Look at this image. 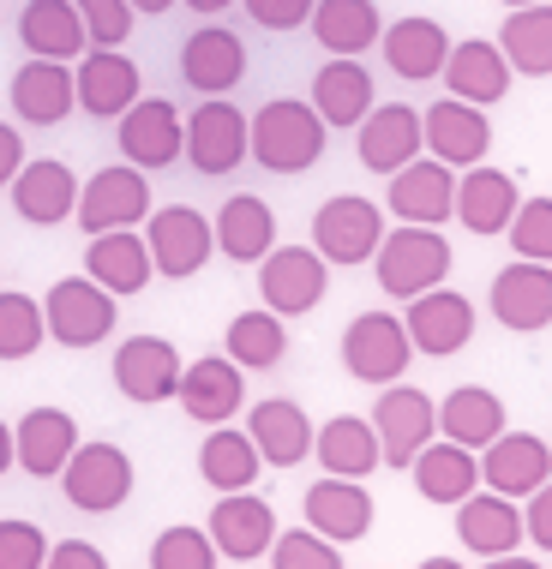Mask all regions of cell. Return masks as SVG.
<instances>
[{"instance_id":"1","label":"cell","mask_w":552,"mask_h":569,"mask_svg":"<svg viewBox=\"0 0 552 569\" xmlns=\"http://www.w3.org/2000/svg\"><path fill=\"white\" fill-rule=\"evenodd\" d=\"M325 120L306 97H270L265 109L253 114V157L270 174H306L318 157H325Z\"/></svg>"},{"instance_id":"2","label":"cell","mask_w":552,"mask_h":569,"mask_svg":"<svg viewBox=\"0 0 552 569\" xmlns=\"http://www.w3.org/2000/svg\"><path fill=\"white\" fill-rule=\"evenodd\" d=\"M373 270H378V288H385L391 300H414V295H426V288H438L444 276H451V240L426 222H403L396 234L378 240Z\"/></svg>"},{"instance_id":"3","label":"cell","mask_w":552,"mask_h":569,"mask_svg":"<svg viewBox=\"0 0 552 569\" xmlns=\"http://www.w3.org/2000/svg\"><path fill=\"white\" fill-rule=\"evenodd\" d=\"M258 295L276 318H306L331 295V264L318 258V246H270L258 258Z\"/></svg>"},{"instance_id":"4","label":"cell","mask_w":552,"mask_h":569,"mask_svg":"<svg viewBox=\"0 0 552 569\" xmlns=\"http://www.w3.org/2000/svg\"><path fill=\"white\" fill-rule=\"evenodd\" d=\"M373 432H378V450H385V468L408 473V461L438 438V402L414 383H385L373 402Z\"/></svg>"},{"instance_id":"5","label":"cell","mask_w":552,"mask_h":569,"mask_svg":"<svg viewBox=\"0 0 552 569\" xmlns=\"http://www.w3.org/2000/svg\"><path fill=\"white\" fill-rule=\"evenodd\" d=\"M145 246H150V264L168 282H187L217 258V234H210V217L193 204H162L145 217Z\"/></svg>"},{"instance_id":"6","label":"cell","mask_w":552,"mask_h":569,"mask_svg":"<svg viewBox=\"0 0 552 569\" xmlns=\"http://www.w3.org/2000/svg\"><path fill=\"white\" fill-rule=\"evenodd\" d=\"M198 174H235L240 162L253 157V120L235 109L228 97H205L187 114V150H180Z\"/></svg>"},{"instance_id":"7","label":"cell","mask_w":552,"mask_h":569,"mask_svg":"<svg viewBox=\"0 0 552 569\" xmlns=\"http://www.w3.org/2000/svg\"><path fill=\"white\" fill-rule=\"evenodd\" d=\"M385 240V210L361 192H336L313 210V246L325 264H366Z\"/></svg>"},{"instance_id":"8","label":"cell","mask_w":552,"mask_h":569,"mask_svg":"<svg viewBox=\"0 0 552 569\" xmlns=\"http://www.w3.org/2000/svg\"><path fill=\"white\" fill-rule=\"evenodd\" d=\"M60 491H67L72 510L109 516L132 498V456L120 443H79L60 468Z\"/></svg>"},{"instance_id":"9","label":"cell","mask_w":552,"mask_h":569,"mask_svg":"<svg viewBox=\"0 0 552 569\" xmlns=\"http://www.w3.org/2000/svg\"><path fill=\"white\" fill-rule=\"evenodd\" d=\"M42 318H49V342L72 348V353L97 348L115 336V295L102 282H90V276H67V282L49 288Z\"/></svg>"},{"instance_id":"10","label":"cell","mask_w":552,"mask_h":569,"mask_svg":"<svg viewBox=\"0 0 552 569\" xmlns=\"http://www.w3.org/2000/svg\"><path fill=\"white\" fill-rule=\"evenodd\" d=\"M150 180H145V168H132V162H115V168H97V174L79 187V228L85 234H109V228H145L150 217Z\"/></svg>"},{"instance_id":"11","label":"cell","mask_w":552,"mask_h":569,"mask_svg":"<svg viewBox=\"0 0 552 569\" xmlns=\"http://www.w3.org/2000/svg\"><path fill=\"white\" fill-rule=\"evenodd\" d=\"M408 360H414V342H408L403 318H391V312L348 318L343 366H348V378H355V383H396L408 372Z\"/></svg>"},{"instance_id":"12","label":"cell","mask_w":552,"mask_h":569,"mask_svg":"<svg viewBox=\"0 0 552 569\" xmlns=\"http://www.w3.org/2000/svg\"><path fill=\"white\" fill-rule=\"evenodd\" d=\"M180 372H187V360L175 353L168 336H127V342L115 348V390L138 408L168 402V396L180 390Z\"/></svg>"},{"instance_id":"13","label":"cell","mask_w":552,"mask_h":569,"mask_svg":"<svg viewBox=\"0 0 552 569\" xmlns=\"http://www.w3.org/2000/svg\"><path fill=\"white\" fill-rule=\"evenodd\" d=\"M205 533H210V546H217V558L228 563H258L270 551L276 540V510L258 491H217V510H210L205 521Z\"/></svg>"},{"instance_id":"14","label":"cell","mask_w":552,"mask_h":569,"mask_svg":"<svg viewBox=\"0 0 552 569\" xmlns=\"http://www.w3.org/2000/svg\"><path fill=\"white\" fill-rule=\"evenodd\" d=\"M403 330L414 353H433V360H451V353H463L474 342V306L469 295H456V288H426V295L408 300L403 312Z\"/></svg>"},{"instance_id":"15","label":"cell","mask_w":552,"mask_h":569,"mask_svg":"<svg viewBox=\"0 0 552 569\" xmlns=\"http://www.w3.org/2000/svg\"><path fill=\"white\" fill-rule=\"evenodd\" d=\"M180 150H187V120L175 114L168 97H138L127 114H120V157L132 168H175Z\"/></svg>"},{"instance_id":"16","label":"cell","mask_w":552,"mask_h":569,"mask_svg":"<svg viewBox=\"0 0 552 569\" xmlns=\"http://www.w3.org/2000/svg\"><path fill=\"white\" fill-rule=\"evenodd\" d=\"M391 217L396 222H451L456 217V168L438 162V157H414L391 174V192H385Z\"/></svg>"},{"instance_id":"17","label":"cell","mask_w":552,"mask_h":569,"mask_svg":"<svg viewBox=\"0 0 552 569\" xmlns=\"http://www.w3.org/2000/svg\"><path fill=\"white\" fill-rule=\"evenodd\" d=\"M421 138H426V157H438L451 168H474L493 150V120H486V109H474L463 97H438L433 109L421 114Z\"/></svg>"},{"instance_id":"18","label":"cell","mask_w":552,"mask_h":569,"mask_svg":"<svg viewBox=\"0 0 552 569\" xmlns=\"http://www.w3.org/2000/svg\"><path fill=\"white\" fill-rule=\"evenodd\" d=\"M426 150V138H421V114L408 109V102H373L366 109V120L355 127V157L366 174H396L403 162H414Z\"/></svg>"},{"instance_id":"19","label":"cell","mask_w":552,"mask_h":569,"mask_svg":"<svg viewBox=\"0 0 552 569\" xmlns=\"http://www.w3.org/2000/svg\"><path fill=\"white\" fill-rule=\"evenodd\" d=\"M240 79H247V42L228 24H198L180 49V84L198 97H228Z\"/></svg>"},{"instance_id":"20","label":"cell","mask_w":552,"mask_h":569,"mask_svg":"<svg viewBox=\"0 0 552 569\" xmlns=\"http://www.w3.org/2000/svg\"><path fill=\"white\" fill-rule=\"evenodd\" d=\"M300 516H306V528L313 533H325V540L336 546H355L373 533V491H366L361 480H343V473H331V480H318V486H306V498H300Z\"/></svg>"},{"instance_id":"21","label":"cell","mask_w":552,"mask_h":569,"mask_svg":"<svg viewBox=\"0 0 552 569\" xmlns=\"http://www.w3.org/2000/svg\"><path fill=\"white\" fill-rule=\"evenodd\" d=\"M456 540H463L474 558H511L516 546L529 540L523 533V503L504 498L493 486H474L463 503H456Z\"/></svg>"},{"instance_id":"22","label":"cell","mask_w":552,"mask_h":569,"mask_svg":"<svg viewBox=\"0 0 552 569\" xmlns=\"http://www.w3.org/2000/svg\"><path fill=\"white\" fill-rule=\"evenodd\" d=\"M180 408H187L193 426H228L247 402V372H240L228 353H205V360H193L187 372H180Z\"/></svg>"},{"instance_id":"23","label":"cell","mask_w":552,"mask_h":569,"mask_svg":"<svg viewBox=\"0 0 552 569\" xmlns=\"http://www.w3.org/2000/svg\"><path fill=\"white\" fill-rule=\"evenodd\" d=\"M493 318L516 336H541L552 325V264L516 258L493 276Z\"/></svg>"},{"instance_id":"24","label":"cell","mask_w":552,"mask_h":569,"mask_svg":"<svg viewBox=\"0 0 552 569\" xmlns=\"http://www.w3.org/2000/svg\"><path fill=\"white\" fill-rule=\"evenodd\" d=\"M12 210L30 222V228H60L79 210V180H72L67 162L55 157H24V168L12 174Z\"/></svg>"},{"instance_id":"25","label":"cell","mask_w":552,"mask_h":569,"mask_svg":"<svg viewBox=\"0 0 552 569\" xmlns=\"http://www.w3.org/2000/svg\"><path fill=\"white\" fill-rule=\"evenodd\" d=\"M552 480V438L534 432H499L481 450V486L504 491V498H529L534 486Z\"/></svg>"},{"instance_id":"26","label":"cell","mask_w":552,"mask_h":569,"mask_svg":"<svg viewBox=\"0 0 552 569\" xmlns=\"http://www.w3.org/2000/svg\"><path fill=\"white\" fill-rule=\"evenodd\" d=\"M85 276H90V282H102L115 300H132V295H145V288H150L157 264H150V246H145L138 228H109V234H90Z\"/></svg>"},{"instance_id":"27","label":"cell","mask_w":552,"mask_h":569,"mask_svg":"<svg viewBox=\"0 0 552 569\" xmlns=\"http://www.w3.org/2000/svg\"><path fill=\"white\" fill-rule=\"evenodd\" d=\"M79 109L97 114V120H120L145 97V79H138V60L120 54V49H85L79 60Z\"/></svg>"},{"instance_id":"28","label":"cell","mask_w":552,"mask_h":569,"mask_svg":"<svg viewBox=\"0 0 552 569\" xmlns=\"http://www.w3.org/2000/svg\"><path fill=\"white\" fill-rule=\"evenodd\" d=\"M72 109H79V84H72L67 60H42L30 54L19 72H12V114L30 120V127H60Z\"/></svg>"},{"instance_id":"29","label":"cell","mask_w":552,"mask_h":569,"mask_svg":"<svg viewBox=\"0 0 552 569\" xmlns=\"http://www.w3.org/2000/svg\"><path fill=\"white\" fill-rule=\"evenodd\" d=\"M438 79H444L451 97L474 102V109H493V102L511 97V60H504L499 42L469 37V42H451V60H444Z\"/></svg>"},{"instance_id":"30","label":"cell","mask_w":552,"mask_h":569,"mask_svg":"<svg viewBox=\"0 0 552 569\" xmlns=\"http://www.w3.org/2000/svg\"><path fill=\"white\" fill-rule=\"evenodd\" d=\"M318 109V120L325 127H343V132H355L366 109L378 102V90H373V72L361 67L355 54H331L325 67L313 72V97H306Z\"/></svg>"},{"instance_id":"31","label":"cell","mask_w":552,"mask_h":569,"mask_svg":"<svg viewBox=\"0 0 552 569\" xmlns=\"http://www.w3.org/2000/svg\"><path fill=\"white\" fill-rule=\"evenodd\" d=\"M516 204H523V192H516V180L504 174V168L474 162V168H463V180H456V217H463V228L481 240L504 234L516 217Z\"/></svg>"},{"instance_id":"32","label":"cell","mask_w":552,"mask_h":569,"mask_svg":"<svg viewBox=\"0 0 552 569\" xmlns=\"http://www.w3.org/2000/svg\"><path fill=\"white\" fill-rule=\"evenodd\" d=\"M378 49H385L391 60V72L396 79H408V84H426V79H438L444 72V60H451V30H444L438 19H396L385 24V37H378Z\"/></svg>"},{"instance_id":"33","label":"cell","mask_w":552,"mask_h":569,"mask_svg":"<svg viewBox=\"0 0 552 569\" xmlns=\"http://www.w3.org/2000/svg\"><path fill=\"white\" fill-rule=\"evenodd\" d=\"M12 450H19V468L37 473V480H60L67 456L79 450V426H72L67 408H30L19 426H12Z\"/></svg>"},{"instance_id":"34","label":"cell","mask_w":552,"mask_h":569,"mask_svg":"<svg viewBox=\"0 0 552 569\" xmlns=\"http://www.w3.org/2000/svg\"><path fill=\"white\" fill-rule=\"evenodd\" d=\"M414 473V491H421L426 503H463L474 486H481V450H469V443H451V438H433L421 456L408 461Z\"/></svg>"},{"instance_id":"35","label":"cell","mask_w":552,"mask_h":569,"mask_svg":"<svg viewBox=\"0 0 552 569\" xmlns=\"http://www.w3.org/2000/svg\"><path fill=\"white\" fill-rule=\"evenodd\" d=\"M247 438L258 443V456H265L270 468H300V461L313 456V420H306V408L288 402V396H265V402L247 413Z\"/></svg>"},{"instance_id":"36","label":"cell","mask_w":552,"mask_h":569,"mask_svg":"<svg viewBox=\"0 0 552 569\" xmlns=\"http://www.w3.org/2000/svg\"><path fill=\"white\" fill-rule=\"evenodd\" d=\"M210 234H217L223 258H235V264H258V258L276 246V210L258 192H235L217 217H210Z\"/></svg>"},{"instance_id":"37","label":"cell","mask_w":552,"mask_h":569,"mask_svg":"<svg viewBox=\"0 0 552 569\" xmlns=\"http://www.w3.org/2000/svg\"><path fill=\"white\" fill-rule=\"evenodd\" d=\"M313 450H318V468L343 473V480H366L373 468H385L378 432H373V420H361V413H336V420H325L313 432Z\"/></svg>"},{"instance_id":"38","label":"cell","mask_w":552,"mask_h":569,"mask_svg":"<svg viewBox=\"0 0 552 569\" xmlns=\"http://www.w3.org/2000/svg\"><path fill=\"white\" fill-rule=\"evenodd\" d=\"M306 24H313L318 49L355 54V60L366 49H378V37H385V12H378V0H318Z\"/></svg>"},{"instance_id":"39","label":"cell","mask_w":552,"mask_h":569,"mask_svg":"<svg viewBox=\"0 0 552 569\" xmlns=\"http://www.w3.org/2000/svg\"><path fill=\"white\" fill-rule=\"evenodd\" d=\"M19 42L42 60H79V49H90L85 19L72 0H24L19 12Z\"/></svg>"},{"instance_id":"40","label":"cell","mask_w":552,"mask_h":569,"mask_svg":"<svg viewBox=\"0 0 552 569\" xmlns=\"http://www.w3.org/2000/svg\"><path fill=\"white\" fill-rule=\"evenodd\" d=\"M499 49L511 60V72H523V79H552V0L504 12Z\"/></svg>"},{"instance_id":"41","label":"cell","mask_w":552,"mask_h":569,"mask_svg":"<svg viewBox=\"0 0 552 569\" xmlns=\"http://www.w3.org/2000/svg\"><path fill=\"white\" fill-rule=\"evenodd\" d=\"M504 432V402L499 390H481V383H456L438 402V438L469 443V450H486Z\"/></svg>"},{"instance_id":"42","label":"cell","mask_w":552,"mask_h":569,"mask_svg":"<svg viewBox=\"0 0 552 569\" xmlns=\"http://www.w3.org/2000/svg\"><path fill=\"white\" fill-rule=\"evenodd\" d=\"M258 468H265V456H258V443L247 432L210 426L205 443H198V480L210 491H247L258 480Z\"/></svg>"},{"instance_id":"43","label":"cell","mask_w":552,"mask_h":569,"mask_svg":"<svg viewBox=\"0 0 552 569\" xmlns=\"http://www.w3.org/2000/svg\"><path fill=\"white\" fill-rule=\"evenodd\" d=\"M228 360L240 366V372H270V366H283L288 353V318H276L270 306H253V312H235L228 318Z\"/></svg>"},{"instance_id":"44","label":"cell","mask_w":552,"mask_h":569,"mask_svg":"<svg viewBox=\"0 0 552 569\" xmlns=\"http://www.w3.org/2000/svg\"><path fill=\"white\" fill-rule=\"evenodd\" d=\"M42 342H49L42 306L30 295H19V288H7V295H0V360H30Z\"/></svg>"},{"instance_id":"45","label":"cell","mask_w":552,"mask_h":569,"mask_svg":"<svg viewBox=\"0 0 552 569\" xmlns=\"http://www.w3.org/2000/svg\"><path fill=\"white\" fill-rule=\"evenodd\" d=\"M270 563L276 569H336L343 563V546L325 540V533H313V528H276Z\"/></svg>"},{"instance_id":"46","label":"cell","mask_w":552,"mask_h":569,"mask_svg":"<svg viewBox=\"0 0 552 569\" xmlns=\"http://www.w3.org/2000/svg\"><path fill=\"white\" fill-rule=\"evenodd\" d=\"M504 234H511L516 258H534V264H552V198H523Z\"/></svg>"},{"instance_id":"47","label":"cell","mask_w":552,"mask_h":569,"mask_svg":"<svg viewBox=\"0 0 552 569\" xmlns=\"http://www.w3.org/2000/svg\"><path fill=\"white\" fill-rule=\"evenodd\" d=\"M150 563L157 569H210L217 563V546H210L205 528H162L157 546H150Z\"/></svg>"},{"instance_id":"48","label":"cell","mask_w":552,"mask_h":569,"mask_svg":"<svg viewBox=\"0 0 552 569\" xmlns=\"http://www.w3.org/2000/svg\"><path fill=\"white\" fill-rule=\"evenodd\" d=\"M79 7V19H85V37H90V49H120V42L132 37V0H72Z\"/></svg>"},{"instance_id":"49","label":"cell","mask_w":552,"mask_h":569,"mask_svg":"<svg viewBox=\"0 0 552 569\" xmlns=\"http://www.w3.org/2000/svg\"><path fill=\"white\" fill-rule=\"evenodd\" d=\"M37 563H49V540H42V528H37V521L7 516V521H0V569H37Z\"/></svg>"},{"instance_id":"50","label":"cell","mask_w":552,"mask_h":569,"mask_svg":"<svg viewBox=\"0 0 552 569\" xmlns=\"http://www.w3.org/2000/svg\"><path fill=\"white\" fill-rule=\"evenodd\" d=\"M240 7H247L253 24H265V30H300L313 19L318 0H240Z\"/></svg>"},{"instance_id":"51","label":"cell","mask_w":552,"mask_h":569,"mask_svg":"<svg viewBox=\"0 0 552 569\" xmlns=\"http://www.w3.org/2000/svg\"><path fill=\"white\" fill-rule=\"evenodd\" d=\"M523 533L552 558V480L529 491V503H523Z\"/></svg>"},{"instance_id":"52","label":"cell","mask_w":552,"mask_h":569,"mask_svg":"<svg viewBox=\"0 0 552 569\" xmlns=\"http://www.w3.org/2000/svg\"><path fill=\"white\" fill-rule=\"evenodd\" d=\"M49 563L55 569H102L109 558H102L90 540H60V546H49Z\"/></svg>"},{"instance_id":"53","label":"cell","mask_w":552,"mask_h":569,"mask_svg":"<svg viewBox=\"0 0 552 569\" xmlns=\"http://www.w3.org/2000/svg\"><path fill=\"white\" fill-rule=\"evenodd\" d=\"M24 168V138H19V127H7L0 120V187H12V174Z\"/></svg>"},{"instance_id":"54","label":"cell","mask_w":552,"mask_h":569,"mask_svg":"<svg viewBox=\"0 0 552 569\" xmlns=\"http://www.w3.org/2000/svg\"><path fill=\"white\" fill-rule=\"evenodd\" d=\"M19 468V450H12V426L0 420V473H12Z\"/></svg>"},{"instance_id":"55","label":"cell","mask_w":552,"mask_h":569,"mask_svg":"<svg viewBox=\"0 0 552 569\" xmlns=\"http://www.w3.org/2000/svg\"><path fill=\"white\" fill-rule=\"evenodd\" d=\"M180 7H193L198 19H217V12H223V7H235V0H180Z\"/></svg>"},{"instance_id":"56","label":"cell","mask_w":552,"mask_h":569,"mask_svg":"<svg viewBox=\"0 0 552 569\" xmlns=\"http://www.w3.org/2000/svg\"><path fill=\"white\" fill-rule=\"evenodd\" d=\"M175 0H132V12H145V19H157V12H168Z\"/></svg>"},{"instance_id":"57","label":"cell","mask_w":552,"mask_h":569,"mask_svg":"<svg viewBox=\"0 0 552 569\" xmlns=\"http://www.w3.org/2000/svg\"><path fill=\"white\" fill-rule=\"evenodd\" d=\"M511 7H534V0H504V12H511Z\"/></svg>"}]
</instances>
